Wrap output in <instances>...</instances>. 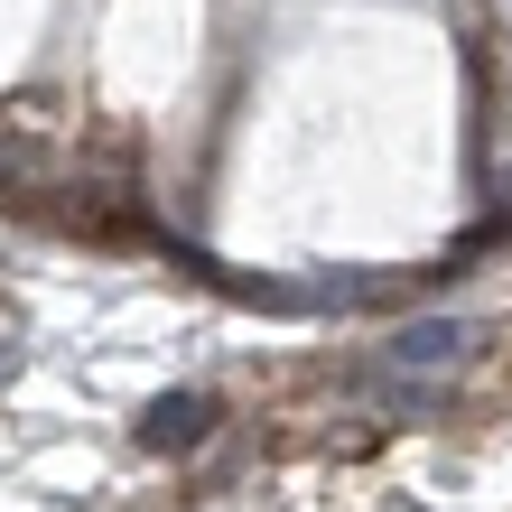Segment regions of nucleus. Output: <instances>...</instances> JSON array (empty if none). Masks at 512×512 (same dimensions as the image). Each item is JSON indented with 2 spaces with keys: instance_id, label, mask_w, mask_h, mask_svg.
<instances>
[{
  "instance_id": "1",
  "label": "nucleus",
  "mask_w": 512,
  "mask_h": 512,
  "mask_svg": "<svg viewBox=\"0 0 512 512\" xmlns=\"http://www.w3.org/2000/svg\"><path fill=\"white\" fill-rule=\"evenodd\" d=\"M131 438L149 447V457H187V447H205V438H215V391H159Z\"/></svg>"
},
{
  "instance_id": "2",
  "label": "nucleus",
  "mask_w": 512,
  "mask_h": 512,
  "mask_svg": "<svg viewBox=\"0 0 512 512\" xmlns=\"http://www.w3.org/2000/svg\"><path fill=\"white\" fill-rule=\"evenodd\" d=\"M466 345H475V326H466V317H410L382 354H391V373H447Z\"/></svg>"
},
{
  "instance_id": "3",
  "label": "nucleus",
  "mask_w": 512,
  "mask_h": 512,
  "mask_svg": "<svg viewBox=\"0 0 512 512\" xmlns=\"http://www.w3.org/2000/svg\"><path fill=\"white\" fill-rule=\"evenodd\" d=\"M10 187H19V149L0 140V196H10Z\"/></svg>"
},
{
  "instance_id": "4",
  "label": "nucleus",
  "mask_w": 512,
  "mask_h": 512,
  "mask_svg": "<svg viewBox=\"0 0 512 512\" xmlns=\"http://www.w3.org/2000/svg\"><path fill=\"white\" fill-rule=\"evenodd\" d=\"M10 373H19V345H10V336H0V382H10Z\"/></svg>"
}]
</instances>
